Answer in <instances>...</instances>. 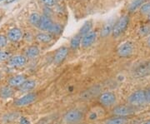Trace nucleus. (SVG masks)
Returning a JSON list of instances; mask_svg holds the SVG:
<instances>
[{"label":"nucleus","instance_id":"nucleus-26","mask_svg":"<svg viewBox=\"0 0 150 124\" xmlns=\"http://www.w3.org/2000/svg\"><path fill=\"white\" fill-rule=\"evenodd\" d=\"M144 3V0H134V2L130 4V6H129V11L134 12V11L136 10L138 8L141 7Z\"/></svg>","mask_w":150,"mask_h":124},{"label":"nucleus","instance_id":"nucleus-41","mask_svg":"<svg viewBox=\"0 0 150 124\" xmlns=\"http://www.w3.org/2000/svg\"><path fill=\"white\" fill-rule=\"evenodd\" d=\"M149 20H150V14H149Z\"/></svg>","mask_w":150,"mask_h":124},{"label":"nucleus","instance_id":"nucleus-24","mask_svg":"<svg viewBox=\"0 0 150 124\" xmlns=\"http://www.w3.org/2000/svg\"><path fill=\"white\" fill-rule=\"evenodd\" d=\"M40 20H41V16L38 13H33L32 14L29 16V22L34 27H38L39 23H40Z\"/></svg>","mask_w":150,"mask_h":124},{"label":"nucleus","instance_id":"nucleus-40","mask_svg":"<svg viewBox=\"0 0 150 124\" xmlns=\"http://www.w3.org/2000/svg\"><path fill=\"white\" fill-rule=\"evenodd\" d=\"M3 1H5V0H0V2H3Z\"/></svg>","mask_w":150,"mask_h":124},{"label":"nucleus","instance_id":"nucleus-21","mask_svg":"<svg viewBox=\"0 0 150 124\" xmlns=\"http://www.w3.org/2000/svg\"><path fill=\"white\" fill-rule=\"evenodd\" d=\"M36 39L39 43H50L53 39V36L50 33H46V32H40L37 34Z\"/></svg>","mask_w":150,"mask_h":124},{"label":"nucleus","instance_id":"nucleus-23","mask_svg":"<svg viewBox=\"0 0 150 124\" xmlns=\"http://www.w3.org/2000/svg\"><path fill=\"white\" fill-rule=\"evenodd\" d=\"M92 27H93V23H92V21H87L83 25V27H81L79 33L81 36L83 37V36L86 35L87 33H88L89 32H91Z\"/></svg>","mask_w":150,"mask_h":124},{"label":"nucleus","instance_id":"nucleus-35","mask_svg":"<svg viewBox=\"0 0 150 124\" xmlns=\"http://www.w3.org/2000/svg\"><path fill=\"white\" fill-rule=\"evenodd\" d=\"M20 124H30L29 123V121L26 118H24V117H22L21 118H20Z\"/></svg>","mask_w":150,"mask_h":124},{"label":"nucleus","instance_id":"nucleus-4","mask_svg":"<svg viewBox=\"0 0 150 124\" xmlns=\"http://www.w3.org/2000/svg\"><path fill=\"white\" fill-rule=\"evenodd\" d=\"M138 108L131 106L129 104H122V105H115L112 108V116H118V117H126L129 118L136 113Z\"/></svg>","mask_w":150,"mask_h":124},{"label":"nucleus","instance_id":"nucleus-22","mask_svg":"<svg viewBox=\"0 0 150 124\" xmlns=\"http://www.w3.org/2000/svg\"><path fill=\"white\" fill-rule=\"evenodd\" d=\"M81 42H82V36L79 33V34L75 35L74 37L71 39V41H70V48L73 50L78 49L80 47Z\"/></svg>","mask_w":150,"mask_h":124},{"label":"nucleus","instance_id":"nucleus-34","mask_svg":"<svg viewBox=\"0 0 150 124\" xmlns=\"http://www.w3.org/2000/svg\"><path fill=\"white\" fill-rule=\"evenodd\" d=\"M145 92H146V98H147V103H149L150 104V87L145 89Z\"/></svg>","mask_w":150,"mask_h":124},{"label":"nucleus","instance_id":"nucleus-15","mask_svg":"<svg viewBox=\"0 0 150 124\" xmlns=\"http://www.w3.org/2000/svg\"><path fill=\"white\" fill-rule=\"evenodd\" d=\"M37 86V82L33 79H27L26 81L24 82L21 86L19 87L18 88V90L20 92H26V93H28V92H31V91H33L35 87Z\"/></svg>","mask_w":150,"mask_h":124},{"label":"nucleus","instance_id":"nucleus-6","mask_svg":"<svg viewBox=\"0 0 150 124\" xmlns=\"http://www.w3.org/2000/svg\"><path fill=\"white\" fill-rule=\"evenodd\" d=\"M129 17H121L118 21H117V23L112 26V36H113L114 38H118V37H119L121 34H123V32H125V30L127 29L128 25H129Z\"/></svg>","mask_w":150,"mask_h":124},{"label":"nucleus","instance_id":"nucleus-13","mask_svg":"<svg viewBox=\"0 0 150 124\" xmlns=\"http://www.w3.org/2000/svg\"><path fill=\"white\" fill-rule=\"evenodd\" d=\"M97 38V33L93 31H91L88 33H87L86 35L82 37V42H81V45L83 48H88L92 46L94 42L96 41Z\"/></svg>","mask_w":150,"mask_h":124},{"label":"nucleus","instance_id":"nucleus-25","mask_svg":"<svg viewBox=\"0 0 150 124\" xmlns=\"http://www.w3.org/2000/svg\"><path fill=\"white\" fill-rule=\"evenodd\" d=\"M62 32V27L59 23H54L51 28L49 29L48 33L51 35H59Z\"/></svg>","mask_w":150,"mask_h":124},{"label":"nucleus","instance_id":"nucleus-12","mask_svg":"<svg viewBox=\"0 0 150 124\" xmlns=\"http://www.w3.org/2000/svg\"><path fill=\"white\" fill-rule=\"evenodd\" d=\"M26 80H27V77L24 74H18L11 77L8 81V85L13 88H18Z\"/></svg>","mask_w":150,"mask_h":124},{"label":"nucleus","instance_id":"nucleus-1","mask_svg":"<svg viewBox=\"0 0 150 124\" xmlns=\"http://www.w3.org/2000/svg\"><path fill=\"white\" fill-rule=\"evenodd\" d=\"M85 118V113L78 108L70 109L66 112L63 117L65 124H80Z\"/></svg>","mask_w":150,"mask_h":124},{"label":"nucleus","instance_id":"nucleus-30","mask_svg":"<svg viewBox=\"0 0 150 124\" xmlns=\"http://www.w3.org/2000/svg\"><path fill=\"white\" fill-rule=\"evenodd\" d=\"M140 11L143 14H147L149 15L150 14V2L149 3H146L144 4L141 6Z\"/></svg>","mask_w":150,"mask_h":124},{"label":"nucleus","instance_id":"nucleus-39","mask_svg":"<svg viewBox=\"0 0 150 124\" xmlns=\"http://www.w3.org/2000/svg\"><path fill=\"white\" fill-rule=\"evenodd\" d=\"M2 78H3V75H2V73H0V80H1Z\"/></svg>","mask_w":150,"mask_h":124},{"label":"nucleus","instance_id":"nucleus-7","mask_svg":"<svg viewBox=\"0 0 150 124\" xmlns=\"http://www.w3.org/2000/svg\"><path fill=\"white\" fill-rule=\"evenodd\" d=\"M38 95L35 92H28L23 95V97H19L14 101V105L17 107H26L31 105L37 99Z\"/></svg>","mask_w":150,"mask_h":124},{"label":"nucleus","instance_id":"nucleus-18","mask_svg":"<svg viewBox=\"0 0 150 124\" xmlns=\"http://www.w3.org/2000/svg\"><path fill=\"white\" fill-rule=\"evenodd\" d=\"M15 91L13 89V87L8 86H4L0 87V97L2 99H8L14 96Z\"/></svg>","mask_w":150,"mask_h":124},{"label":"nucleus","instance_id":"nucleus-9","mask_svg":"<svg viewBox=\"0 0 150 124\" xmlns=\"http://www.w3.org/2000/svg\"><path fill=\"white\" fill-rule=\"evenodd\" d=\"M134 44L130 42L123 43L118 49V54L121 58H129L134 53Z\"/></svg>","mask_w":150,"mask_h":124},{"label":"nucleus","instance_id":"nucleus-16","mask_svg":"<svg viewBox=\"0 0 150 124\" xmlns=\"http://www.w3.org/2000/svg\"><path fill=\"white\" fill-rule=\"evenodd\" d=\"M130 119L126 117L112 116L104 121V124H129Z\"/></svg>","mask_w":150,"mask_h":124},{"label":"nucleus","instance_id":"nucleus-28","mask_svg":"<svg viewBox=\"0 0 150 124\" xmlns=\"http://www.w3.org/2000/svg\"><path fill=\"white\" fill-rule=\"evenodd\" d=\"M100 117H101V114L98 113V112L94 109V110H91L90 113L88 116V118L92 121H96L98 119L100 118Z\"/></svg>","mask_w":150,"mask_h":124},{"label":"nucleus","instance_id":"nucleus-27","mask_svg":"<svg viewBox=\"0 0 150 124\" xmlns=\"http://www.w3.org/2000/svg\"><path fill=\"white\" fill-rule=\"evenodd\" d=\"M112 26L111 24H108V25H106L105 27L103 28V30L101 31V37L103 38H106L108 37L110 32H112Z\"/></svg>","mask_w":150,"mask_h":124},{"label":"nucleus","instance_id":"nucleus-31","mask_svg":"<svg viewBox=\"0 0 150 124\" xmlns=\"http://www.w3.org/2000/svg\"><path fill=\"white\" fill-rule=\"evenodd\" d=\"M139 34L141 36H147L148 34L150 33V26L149 25H145V26H143V27H140Z\"/></svg>","mask_w":150,"mask_h":124},{"label":"nucleus","instance_id":"nucleus-37","mask_svg":"<svg viewBox=\"0 0 150 124\" xmlns=\"http://www.w3.org/2000/svg\"><path fill=\"white\" fill-rule=\"evenodd\" d=\"M147 44H148V46L150 48V36L148 38V40H147Z\"/></svg>","mask_w":150,"mask_h":124},{"label":"nucleus","instance_id":"nucleus-38","mask_svg":"<svg viewBox=\"0 0 150 124\" xmlns=\"http://www.w3.org/2000/svg\"><path fill=\"white\" fill-rule=\"evenodd\" d=\"M142 124H150V119L149 120H147V121H145L144 123H143Z\"/></svg>","mask_w":150,"mask_h":124},{"label":"nucleus","instance_id":"nucleus-19","mask_svg":"<svg viewBox=\"0 0 150 124\" xmlns=\"http://www.w3.org/2000/svg\"><path fill=\"white\" fill-rule=\"evenodd\" d=\"M40 54V49L37 46H30L25 51V57L27 58H34Z\"/></svg>","mask_w":150,"mask_h":124},{"label":"nucleus","instance_id":"nucleus-11","mask_svg":"<svg viewBox=\"0 0 150 124\" xmlns=\"http://www.w3.org/2000/svg\"><path fill=\"white\" fill-rule=\"evenodd\" d=\"M27 58L23 55L13 56L8 59V65L13 68H21L27 63Z\"/></svg>","mask_w":150,"mask_h":124},{"label":"nucleus","instance_id":"nucleus-29","mask_svg":"<svg viewBox=\"0 0 150 124\" xmlns=\"http://www.w3.org/2000/svg\"><path fill=\"white\" fill-rule=\"evenodd\" d=\"M11 54L8 52L6 51H2L0 50V62H5V61H8V59L10 58Z\"/></svg>","mask_w":150,"mask_h":124},{"label":"nucleus","instance_id":"nucleus-8","mask_svg":"<svg viewBox=\"0 0 150 124\" xmlns=\"http://www.w3.org/2000/svg\"><path fill=\"white\" fill-rule=\"evenodd\" d=\"M149 74H150V62H143L137 65L133 70V75L136 78H144Z\"/></svg>","mask_w":150,"mask_h":124},{"label":"nucleus","instance_id":"nucleus-10","mask_svg":"<svg viewBox=\"0 0 150 124\" xmlns=\"http://www.w3.org/2000/svg\"><path fill=\"white\" fill-rule=\"evenodd\" d=\"M69 55V49L67 47H61L57 50L54 57V63L56 65L61 64Z\"/></svg>","mask_w":150,"mask_h":124},{"label":"nucleus","instance_id":"nucleus-17","mask_svg":"<svg viewBox=\"0 0 150 124\" xmlns=\"http://www.w3.org/2000/svg\"><path fill=\"white\" fill-rule=\"evenodd\" d=\"M53 24H54V23L49 17L43 15V16H41V20H40L38 28L42 31H48V32L49 29L53 26Z\"/></svg>","mask_w":150,"mask_h":124},{"label":"nucleus","instance_id":"nucleus-5","mask_svg":"<svg viewBox=\"0 0 150 124\" xmlns=\"http://www.w3.org/2000/svg\"><path fill=\"white\" fill-rule=\"evenodd\" d=\"M102 87L99 85H93V86L89 87L83 92H81L79 95V99L82 101H89L94 98H98V97L101 94Z\"/></svg>","mask_w":150,"mask_h":124},{"label":"nucleus","instance_id":"nucleus-14","mask_svg":"<svg viewBox=\"0 0 150 124\" xmlns=\"http://www.w3.org/2000/svg\"><path fill=\"white\" fill-rule=\"evenodd\" d=\"M8 39L13 42V43H17L18 41H20L23 38V32L20 28L18 27H13L11 28L10 30L8 32Z\"/></svg>","mask_w":150,"mask_h":124},{"label":"nucleus","instance_id":"nucleus-32","mask_svg":"<svg viewBox=\"0 0 150 124\" xmlns=\"http://www.w3.org/2000/svg\"><path fill=\"white\" fill-rule=\"evenodd\" d=\"M7 43H8V38L5 37L4 35L0 34V49L6 47Z\"/></svg>","mask_w":150,"mask_h":124},{"label":"nucleus","instance_id":"nucleus-20","mask_svg":"<svg viewBox=\"0 0 150 124\" xmlns=\"http://www.w3.org/2000/svg\"><path fill=\"white\" fill-rule=\"evenodd\" d=\"M19 118V114L18 113H8L4 115L3 117V122L4 123L8 124V123H11L14 121H16L17 119Z\"/></svg>","mask_w":150,"mask_h":124},{"label":"nucleus","instance_id":"nucleus-3","mask_svg":"<svg viewBox=\"0 0 150 124\" xmlns=\"http://www.w3.org/2000/svg\"><path fill=\"white\" fill-rule=\"evenodd\" d=\"M98 102L103 108H113L117 103V95L111 91L101 92L98 97Z\"/></svg>","mask_w":150,"mask_h":124},{"label":"nucleus","instance_id":"nucleus-33","mask_svg":"<svg viewBox=\"0 0 150 124\" xmlns=\"http://www.w3.org/2000/svg\"><path fill=\"white\" fill-rule=\"evenodd\" d=\"M41 2L48 7H52L55 4V0H41Z\"/></svg>","mask_w":150,"mask_h":124},{"label":"nucleus","instance_id":"nucleus-2","mask_svg":"<svg viewBox=\"0 0 150 124\" xmlns=\"http://www.w3.org/2000/svg\"><path fill=\"white\" fill-rule=\"evenodd\" d=\"M127 103L138 108L145 105L147 103L145 89H139L129 94L127 97Z\"/></svg>","mask_w":150,"mask_h":124},{"label":"nucleus","instance_id":"nucleus-36","mask_svg":"<svg viewBox=\"0 0 150 124\" xmlns=\"http://www.w3.org/2000/svg\"><path fill=\"white\" fill-rule=\"evenodd\" d=\"M15 0H6V4H12V3H13Z\"/></svg>","mask_w":150,"mask_h":124}]
</instances>
